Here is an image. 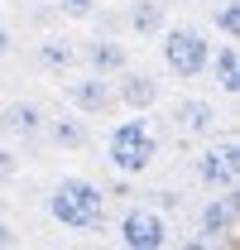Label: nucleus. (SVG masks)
<instances>
[{
	"instance_id": "1",
	"label": "nucleus",
	"mask_w": 240,
	"mask_h": 250,
	"mask_svg": "<svg viewBox=\"0 0 240 250\" xmlns=\"http://www.w3.org/2000/svg\"><path fill=\"white\" fill-rule=\"evenodd\" d=\"M48 217L67 226V231H101L106 226V192L91 183V178H62L48 192Z\"/></svg>"
},
{
	"instance_id": "2",
	"label": "nucleus",
	"mask_w": 240,
	"mask_h": 250,
	"mask_svg": "<svg viewBox=\"0 0 240 250\" xmlns=\"http://www.w3.org/2000/svg\"><path fill=\"white\" fill-rule=\"evenodd\" d=\"M106 159H111V168H116L120 178H140L144 168H154V159H159V135H154V125L144 121V111L125 116V121L106 135Z\"/></svg>"
},
{
	"instance_id": "3",
	"label": "nucleus",
	"mask_w": 240,
	"mask_h": 250,
	"mask_svg": "<svg viewBox=\"0 0 240 250\" xmlns=\"http://www.w3.org/2000/svg\"><path fill=\"white\" fill-rule=\"evenodd\" d=\"M159 48H163V67L182 77V82H192V77H207V58H211V39L197 24H163L159 34Z\"/></svg>"
},
{
	"instance_id": "4",
	"label": "nucleus",
	"mask_w": 240,
	"mask_h": 250,
	"mask_svg": "<svg viewBox=\"0 0 240 250\" xmlns=\"http://www.w3.org/2000/svg\"><path fill=\"white\" fill-rule=\"evenodd\" d=\"M116 241L125 250H163L173 241V236H168V217H163L159 207H130V212L120 217Z\"/></svg>"
},
{
	"instance_id": "5",
	"label": "nucleus",
	"mask_w": 240,
	"mask_h": 250,
	"mask_svg": "<svg viewBox=\"0 0 240 250\" xmlns=\"http://www.w3.org/2000/svg\"><path fill=\"white\" fill-rule=\"evenodd\" d=\"M197 178L207 192H236L240 183V145L236 140H216L197 154Z\"/></svg>"
},
{
	"instance_id": "6",
	"label": "nucleus",
	"mask_w": 240,
	"mask_h": 250,
	"mask_svg": "<svg viewBox=\"0 0 240 250\" xmlns=\"http://www.w3.org/2000/svg\"><path fill=\"white\" fill-rule=\"evenodd\" d=\"M62 96L82 111V116H116L120 101H116V87H111V77H101V72H82V77H72Z\"/></svg>"
},
{
	"instance_id": "7",
	"label": "nucleus",
	"mask_w": 240,
	"mask_h": 250,
	"mask_svg": "<svg viewBox=\"0 0 240 250\" xmlns=\"http://www.w3.org/2000/svg\"><path fill=\"white\" fill-rule=\"evenodd\" d=\"M77 62H82L87 72L116 77V72H125V67H130V48L120 43L116 34H96V39H87V43L77 48Z\"/></svg>"
},
{
	"instance_id": "8",
	"label": "nucleus",
	"mask_w": 240,
	"mask_h": 250,
	"mask_svg": "<svg viewBox=\"0 0 240 250\" xmlns=\"http://www.w3.org/2000/svg\"><path fill=\"white\" fill-rule=\"evenodd\" d=\"M197 246H216V241H231L236 236V192H211L202 217H197Z\"/></svg>"
},
{
	"instance_id": "9",
	"label": "nucleus",
	"mask_w": 240,
	"mask_h": 250,
	"mask_svg": "<svg viewBox=\"0 0 240 250\" xmlns=\"http://www.w3.org/2000/svg\"><path fill=\"white\" fill-rule=\"evenodd\" d=\"M116 101L125 106V111H149V106H159V96H163V87H159V77H149V72H116Z\"/></svg>"
},
{
	"instance_id": "10",
	"label": "nucleus",
	"mask_w": 240,
	"mask_h": 250,
	"mask_svg": "<svg viewBox=\"0 0 240 250\" xmlns=\"http://www.w3.org/2000/svg\"><path fill=\"white\" fill-rule=\"evenodd\" d=\"M168 125L178 135H211L216 130V106L202 101V96H178L168 106Z\"/></svg>"
},
{
	"instance_id": "11",
	"label": "nucleus",
	"mask_w": 240,
	"mask_h": 250,
	"mask_svg": "<svg viewBox=\"0 0 240 250\" xmlns=\"http://www.w3.org/2000/svg\"><path fill=\"white\" fill-rule=\"evenodd\" d=\"M43 135H48V145L62 149V154L91 149V125L82 116H43Z\"/></svg>"
},
{
	"instance_id": "12",
	"label": "nucleus",
	"mask_w": 240,
	"mask_h": 250,
	"mask_svg": "<svg viewBox=\"0 0 240 250\" xmlns=\"http://www.w3.org/2000/svg\"><path fill=\"white\" fill-rule=\"evenodd\" d=\"M34 62H39L48 77H67V72L77 67V43H72L67 34H43L39 48H34Z\"/></svg>"
},
{
	"instance_id": "13",
	"label": "nucleus",
	"mask_w": 240,
	"mask_h": 250,
	"mask_svg": "<svg viewBox=\"0 0 240 250\" xmlns=\"http://www.w3.org/2000/svg\"><path fill=\"white\" fill-rule=\"evenodd\" d=\"M43 106L39 101H10L5 111H0V130H10V135H20V140H34V135H43Z\"/></svg>"
},
{
	"instance_id": "14",
	"label": "nucleus",
	"mask_w": 240,
	"mask_h": 250,
	"mask_svg": "<svg viewBox=\"0 0 240 250\" xmlns=\"http://www.w3.org/2000/svg\"><path fill=\"white\" fill-rule=\"evenodd\" d=\"M207 72H211V82H216L226 96H236V92H240V48H236V39H226L221 48H211Z\"/></svg>"
},
{
	"instance_id": "15",
	"label": "nucleus",
	"mask_w": 240,
	"mask_h": 250,
	"mask_svg": "<svg viewBox=\"0 0 240 250\" xmlns=\"http://www.w3.org/2000/svg\"><path fill=\"white\" fill-rule=\"evenodd\" d=\"M125 24H130V34H135V39H159V34H163V24H168L163 0H130Z\"/></svg>"
},
{
	"instance_id": "16",
	"label": "nucleus",
	"mask_w": 240,
	"mask_h": 250,
	"mask_svg": "<svg viewBox=\"0 0 240 250\" xmlns=\"http://www.w3.org/2000/svg\"><path fill=\"white\" fill-rule=\"evenodd\" d=\"M211 24L221 29V39H236L240 34V0H216L211 5Z\"/></svg>"
},
{
	"instance_id": "17",
	"label": "nucleus",
	"mask_w": 240,
	"mask_h": 250,
	"mask_svg": "<svg viewBox=\"0 0 240 250\" xmlns=\"http://www.w3.org/2000/svg\"><path fill=\"white\" fill-rule=\"evenodd\" d=\"M53 10H58L62 20H96L101 0H53Z\"/></svg>"
},
{
	"instance_id": "18",
	"label": "nucleus",
	"mask_w": 240,
	"mask_h": 250,
	"mask_svg": "<svg viewBox=\"0 0 240 250\" xmlns=\"http://www.w3.org/2000/svg\"><path fill=\"white\" fill-rule=\"evenodd\" d=\"M15 173H20V154H15L10 145H0V183H10Z\"/></svg>"
},
{
	"instance_id": "19",
	"label": "nucleus",
	"mask_w": 240,
	"mask_h": 250,
	"mask_svg": "<svg viewBox=\"0 0 240 250\" xmlns=\"http://www.w3.org/2000/svg\"><path fill=\"white\" fill-rule=\"evenodd\" d=\"M15 246H20V231L10 221H0V250H15Z\"/></svg>"
},
{
	"instance_id": "20",
	"label": "nucleus",
	"mask_w": 240,
	"mask_h": 250,
	"mask_svg": "<svg viewBox=\"0 0 240 250\" xmlns=\"http://www.w3.org/2000/svg\"><path fill=\"white\" fill-rule=\"evenodd\" d=\"M15 53V34H10V24H0V58H10Z\"/></svg>"
}]
</instances>
